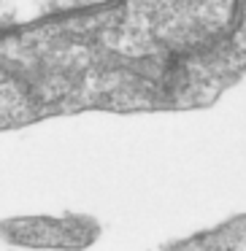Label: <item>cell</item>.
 Listing matches in <instances>:
<instances>
[{"label": "cell", "mask_w": 246, "mask_h": 251, "mask_svg": "<svg viewBox=\"0 0 246 251\" xmlns=\"http://www.w3.org/2000/svg\"><path fill=\"white\" fill-rule=\"evenodd\" d=\"M111 0H0V30L33 25L57 14H73L82 8H95Z\"/></svg>", "instance_id": "obj_1"}]
</instances>
